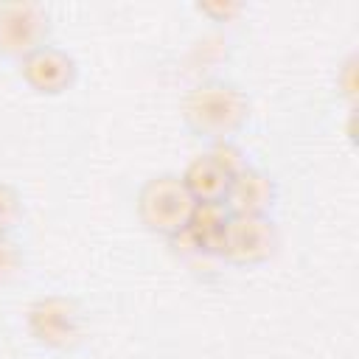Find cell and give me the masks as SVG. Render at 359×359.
Returning a JSON list of instances; mask_svg holds the SVG:
<instances>
[{
    "mask_svg": "<svg viewBox=\"0 0 359 359\" xmlns=\"http://www.w3.org/2000/svg\"><path fill=\"white\" fill-rule=\"evenodd\" d=\"M182 118L185 123L199 135L213 143L230 140L250 118V101L247 95L222 79H210L196 84L182 104Z\"/></svg>",
    "mask_w": 359,
    "mask_h": 359,
    "instance_id": "1",
    "label": "cell"
},
{
    "mask_svg": "<svg viewBox=\"0 0 359 359\" xmlns=\"http://www.w3.org/2000/svg\"><path fill=\"white\" fill-rule=\"evenodd\" d=\"M196 199L188 194L180 174H157L146 180V185L137 194V216L146 224V230L174 238L180 236L191 216H194Z\"/></svg>",
    "mask_w": 359,
    "mask_h": 359,
    "instance_id": "2",
    "label": "cell"
},
{
    "mask_svg": "<svg viewBox=\"0 0 359 359\" xmlns=\"http://www.w3.org/2000/svg\"><path fill=\"white\" fill-rule=\"evenodd\" d=\"M31 337L53 351H67L79 345L84 334V317L73 297L67 294H45L28 306L25 314Z\"/></svg>",
    "mask_w": 359,
    "mask_h": 359,
    "instance_id": "3",
    "label": "cell"
},
{
    "mask_svg": "<svg viewBox=\"0 0 359 359\" xmlns=\"http://www.w3.org/2000/svg\"><path fill=\"white\" fill-rule=\"evenodd\" d=\"M278 227L266 213H230L222 255L236 266H258L278 250Z\"/></svg>",
    "mask_w": 359,
    "mask_h": 359,
    "instance_id": "4",
    "label": "cell"
},
{
    "mask_svg": "<svg viewBox=\"0 0 359 359\" xmlns=\"http://www.w3.org/2000/svg\"><path fill=\"white\" fill-rule=\"evenodd\" d=\"M50 17L39 3H8L0 6V53L11 59H25L42 45H48Z\"/></svg>",
    "mask_w": 359,
    "mask_h": 359,
    "instance_id": "5",
    "label": "cell"
},
{
    "mask_svg": "<svg viewBox=\"0 0 359 359\" xmlns=\"http://www.w3.org/2000/svg\"><path fill=\"white\" fill-rule=\"evenodd\" d=\"M20 70H22V79L28 81V87L42 95H59V93L70 90L76 81V73H79L76 59L56 45H42L31 56H25L20 62Z\"/></svg>",
    "mask_w": 359,
    "mask_h": 359,
    "instance_id": "6",
    "label": "cell"
},
{
    "mask_svg": "<svg viewBox=\"0 0 359 359\" xmlns=\"http://www.w3.org/2000/svg\"><path fill=\"white\" fill-rule=\"evenodd\" d=\"M180 177L188 194L196 199V205H224L230 182H233V174L210 151L194 157Z\"/></svg>",
    "mask_w": 359,
    "mask_h": 359,
    "instance_id": "7",
    "label": "cell"
},
{
    "mask_svg": "<svg viewBox=\"0 0 359 359\" xmlns=\"http://www.w3.org/2000/svg\"><path fill=\"white\" fill-rule=\"evenodd\" d=\"M275 180L266 171L247 165L233 177L224 205L230 213H266L275 205Z\"/></svg>",
    "mask_w": 359,
    "mask_h": 359,
    "instance_id": "8",
    "label": "cell"
},
{
    "mask_svg": "<svg viewBox=\"0 0 359 359\" xmlns=\"http://www.w3.org/2000/svg\"><path fill=\"white\" fill-rule=\"evenodd\" d=\"M227 222H230L227 205H196V208H194V216H191V222H188V227H185L180 236H174V238H185L194 252H202V255H222Z\"/></svg>",
    "mask_w": 359,
    "mask_h": 359,
    "instance_id": "9",
    "label": "cell"
},
{
    "mask_svg": "<svg viewBox=\"0 0 359 359\" xmlns=\"http://www.w3.org/2000/svg\"><path fill=\"white\" fill-rule=\"evenodd\" d=\"M20 216H22L20 194L11 185L0 182V238H8V233L17 227Z\"/></svg>",
    "mask_w": 359,
    "mask_h": 359,
    "instance_id": "10",
    "label": "cell"
},
{
    "mask_svg": "<svg viewBox=\"0 0 359 359\" xmlns=\"http://www.w3.org/2000/svg\"><path fill=\"white\" fill-rule=\"evenodd\" d=\"M22 269V255L20 250L8 241V238H0V286L11 283Z\"/></svg>",
    "mask_w": 359,
    "mask_h": 359,
    "instance_id": "11",
    "label": "cell"
},
{
    "mask_svg": "<svg viewBox=\"0 0 359 359\" xmlns=\"http://www.w3.org/2000/svg\"><path fill=\"white\" fill-rule=\"evenodd\" d=\"M337 84H339V90L345 93L348 101L356 98V53H351V56L342 62L339 76H337Z\"/></svg>",
    "mask_w": 359,
    "mask_h": 359,
    "instance_id": "12",
    "label": "cell"
},
{
    "mask_svg": "<svg viewBox=\"0 0 359 359\" xmlns=\"http://www.w3.org/2000/svg\"><path fill=\"white\" fill-rule=\"evenodd\" d=\"M199 11L213 17L216 22H224V20L236 17L241 11V6H236V3H199Z\"/></svg>",
    "mask_w": 359,
    "mask_h": 359,
    "instance_id": "13",
    "label": "cell"
}]
</instances>
